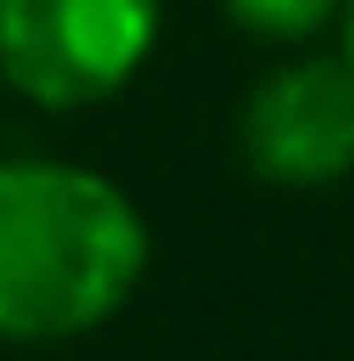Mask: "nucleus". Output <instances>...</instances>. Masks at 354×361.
Wrapping results in <instances>:
<instances>
[{
	"label": "nucleus",
	"mask_w": 354,
	"mask_h": 361,
	"mask_svg": "<svg viewBox=\"0 0 354 361\" xmlns=\"http://www.w3.org/2000/svg\"><path fill=\"white\" fill-rule=\"evenodd\" d=\"M148 221L118 177L67 155L0 162V347H67L133 302Z\"/></svg>",
	"instance_id": "1"
},
{
	"label": "nucleus",
	"mask_w": 354,
	"mask_h": 361,
	"mask_svg": "<svg viewBox=\"0 0 354 361\" xmlns=\"http://www.w3.org/2000/svg\"><path fill=\"white\" fill-rule=\"evenodd\" d=\"M163 0H0V81L37 111H96L155 59Z\"/></svg>",
	"instance_id": "2"
},
{
	"label": "nucleus",
	"mask_w": 354,
	"mask_h": 361,
	"mask_svg": "<svg viewBox=\"0 0 354 361\" xmlns=\"http://www.w3.org/2000/svg\"><path fill=\"white\" fill-rule=\"evenodd\" d=\"M236 155L259 185L325 192L354 177V67L347 52H303L251 81L236 104Z\"/></svg>",
	"instance_id": "3"
},
{
	"label": "nucleus",
	"mask_w": 354,
	"mask_h": 361,
	"mask_svg": "<svg viewBox=\"0 0 354 361\" xmlns=\"http://www.w3.org/2000/svg\"><path fill=\"white\" fill-rule=\"evenodd\" d=\"M347 0H221V15H229L244 37H266V44H310L317 30L340 23Z\"/></svg>",
	"instance_id": "4"
},
{
	"label": "nucleus",
	"mask_w": 354,
	"mask_h": 361,
	"mask_svg": "<svg viewBox=\"0 0 354 361\" xmlns=\"http://www.w3.org/2000/svg\"><path fill=\"white\" fill-rule=\"evenodd\" d=\"M340 52H347V67H354V0L340 8Z\"/></svg>",
	"instance_id": "5"
}]
</instances>
